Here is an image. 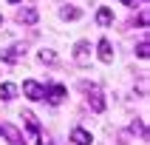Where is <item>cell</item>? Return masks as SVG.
I'll list each match as a JSON object with an SVG mask.
<instances>
[{
	"label": "cell",
	"instance_id": "18",
	"mask_svg": "<svg viewBox=\"0 0 150 145\" xmlns=\"http://www.w3.org/2000/svg\"><path fill=\"white\" fill-rule=\"evenodd\" d=\"M119 3H133V0H119Z\"/></svg>",
	"mask_w": 150,
	"mask_h": 145
},
{
	"label": "cell",
	"instance_id": "17",
	"mask_svg": "<svg viewBox=\"0 0 150 145\" xmlns=\"http://www.w3.org/2000/svg\"><path fill=\"white\" fill-rule=\"evenodd\" d=\"M40 142H42V145H54V142H51V139H40Z\"/></svg>",
	"mask_w": 150,
	"mask_h": 145
},
{
	"label": "cell",
	"instance_id": "2",
	"mask_svg": "<svg viewBox=\"0 0 150 145\" xmlns=\"http://www.w3.org/2000/svg\"><path fill=\"white\" fill-rule=\"evenodd\" d=\"M23 94L28 97V100H34V102H37V100H42L45 88H42V85L37 83V80H25V83H23Z\"/></svg>",
	"mask_w": 150,
	"mask_h": 145
},
{
	"label": "cell",
	"instance_id": "15",
	"mask_svg": "<svg viewBox=\"0 0 150 145\" xmlns=\"http://www.w3.org/2000/svg\"><path fill=\"white\" fill-rule=\"evenodd\" d=\"M130 131H133V134H136V131H139V134H144V125H142V122H139V119H136L133 125H130Z\"/></svg>",
	"mask_w": 150,
	"mask_h": 145
},
{
	"label": "cell",
	"instance_id": "6",
	"mask_svg": "<svg viewBox=\"0 0 150 145\" xmlns=\"http://www.w3.org/2000/svg\"><path fill=\"white\" fill-rule=\"evenodd\" d=\"M71 142H74V145H91L93 136L88 134L85 128H74V131H71Z\"/></svg>",
	"mask_w": 150,
	"mask_h": 145
},
{
	"label": "cell",
	"instance_id": "19",
	"mask_svg": "<svg viewBox=\"0 0 150 145\" xmlns=\"http://www.w3.org/2000/svg\"><path fill=\"white\" fill-rule=\"evenodd\" d=\"M0 23H3V17H0Z\"/></svg>",
	"mask_w": 150,
	"mask_h": 145
},
{
	"label": "cell",
	"instance_id": "3",
	"mask_svg": "<svg viewBox=\"0 0 150 145\" xmlns=\"http://www.w3.org/2000/svg\"><path fill=\"white\" fill-rule=\"evenodd\" d=\"M65 85H48V88H45V94H42V97H48V102H51V105H59V102H62V100H65Z\"/></svg>",
	"mask_w": 150,
	"mask_h": 145
},
{
	"label": "cell",
	"instance_id": "13",
	"mask_svg": "<svg viewBox=\"0 0 150 145\" xmlns=\"http://www.w3.org/2000/svg\"><path fill=\"white\" fill-rule=\"evenodd\" d=\"M54 60H57V54H54V51H48V49L40 51V63H54Z\"/></svg>",
	"mask_w": 150,
	"mask_h": 145
},
{
	"label": "cell",
	"instance_id": "10",
	"mask_svg": "<svg viewBox=\"0 0 150 145\" xmlns=\"http://www.w3.org/2000/svg\"><path fill=\"white\" fill-rule=\"evenodd\" d=\"M17 97V85L14 83H0V100L8 102V100H14Z\"/></svg>",
	"mask_w": 150,
	"mask_h": 145
},
{
	"label": "cell",
	"instance_id": "1",
	"mask_svg": "<svg viewBox=\"0 0 150 145\" xmlns=\"http://www.w3.org/2000/svg\"><path fill=\"white\" fill-rule=\"evenodd\" d=\"M0 57L6 60V63H17V60L25 57V46L23 43H14V46H8L6 51H0Z\"/></svg>",
	"mask_w": 150,
	"mask_h": 145
},
{
	"label": "cell",
	"instance_id": "7",
	"mask_svg": "<svg viewBox=\"0 0 150 145\" xmlns=\"http://www.w3.org/2000/svg\"><path fill=\"white\" fill-rule=\"evenodd\" d=\"M17 20L25 23V26H34V23H37V9H31V6L20 9V11H17Z\"/></svg>",
	"mask_w": 150,
	"mask_h": 145
},
{
	"label": "cell",
	"instance_id": "8",
	"mask_svg": "<svg viewBox=\"0 0 150 145\" xmlns=\"http://www.w3.org/2000/svg\"><path fill=\"white\" fill-rule=\"evenodd\" d=\"M0 134L6 136L8 142H23V134H20L14 125H8V122H3V125H0Z\"/></svg>",
	"mask_w": 150,
	"mask_h": 145
},
{
	"label": "cell",
	"instance_id": "5",
	"mask_svg": "<svg viewBox=\"0 0 150 145\" xmlns=\"http://www.w3.org/2000/svg\"><path fill=\"white\" fill-rule=\"evenodd\" d=\"M96 51H99V60H102V63H113V49H110V40H105V37H102V40L96 43Z\"/></svg>",
	"mask_w": 150,
	"mask_h": 145
},
{
	"label": "cell",
	"instance_id": "9",
	"mask_svg": "<svg viewBox=\"0 0 150 145\" xmlns=\"http://www.w3.org/2000/svg\"><path fill=\"white\" fill-rule=\"evenodd\" d=\"M88 105H91V108L96 111V114H102V111H105V100H102V94L96 91V88H93V91L88 94Z\"/></svg>",
	"mask_w": 150,
	"mask_h": 145
},
{
	"label": "cell",
	"instance_id": "4",
	"mask_svg": "<svg viewBox=\"0 0 150 145\" xmlns=\"http://www.w3.org/2000/svg\"><path fill=\"white\" fill-rule=\"evenodd\" d=\"M88 51H91V43H85L79 40L74 46V60H76V66H88Z\"/></svg>",
	"mask_w": 150,
	"mask_h": 145
},
{
	"label": "cell",
	"instance_id": "16",
	"mask_svg": "<svg viewBox=\"0 0 150 145\" xmlns=\"http://www.w3.org/2000/svg\"><path fill=\"white\" fill-rule=\"evenodd\" d=\"M28 145H40V131H31V139H28Z\"/></svg>",
	"mask_w": 150,
	"mask_h": 145
},
{
	"label": "cell",
	"instance_id": "11",
	"mask_svg": "<svg viewBox=\"0 0 150 145\" xmlns=\"http://www.w3.org/2000/svg\"><path fill=\"white\" fill-rule=\"evenodd\" d=\"M96 23H99V26H110V23H113V11H110L108 6H102L99 11H96Z\"/></svg>",
	"mask_w": 150,
	"mask_h": 145
},
{
	"label": "cell",
	"instance_id": "14",
	"mask_svg": "<svg viewBox=\"0 0 150 145\" xmlns=\"http://www.w3.org/2000/svg\"><path fill=\"white\" fill-rule=\"evenodd\" d=\"M136 54H139V60H147V40H142L136 46Z\"/></svg>",
	"mask_w": 150,
	"mask_h": 145
},
{
	"label": "cell",
	"instance_id": "12",
	"mask_svg": "<svg viewBox=\"0 0 150 145\" xmlns=\"http://www.w3.org/2000/svg\"><path fill=\"white\" fill-rule=\"evenodd\" d=\"M59 17H62V20H76V17H82V11L76 6H62L59 9Z\"/></svg>",
	"mask_w": 150,
	"mask_h": 145
}]
</instances>
